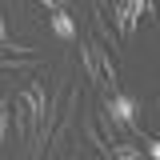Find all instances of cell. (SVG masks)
<instances>
[{
  "mask_svg": "<svg viewBox=\"0 0 160 160\" xmlns=\"http://www.w3.org/2000/svg\"><path fill=\"white\" fill-rule=\"evenodd\" d=\"M0 52H28L24 44H12V40H8V28H4V16H0Z\"/></svg>",
  "mask_w": 160,
  "mask_h": 160,
  "instance_id": "cell-5",
  "label": "cell"
},
{
  "mask_svg": "<svg viewBox=\"0 0 160 160\" xmlns=\"http://www.w3.org/2000/svg\"><path fill=\"white\" fill-rule=\"evenodd\" d=\"M104 112L112 116V124H116V128H124V132L140 136V124H136V104H132L128 96H120V92L104 96Z\"/></svg>",
  "mask_w": 160,
  "mask_h": 160,
  "instance_id": "cell-1",
  "label": "cell"
},
{
  "mask_svg": "<svg viewBox=\"0 0 160 160\" xmlns=\"http://www.w3.org/2000/svg\"><path fill=\"white\" fill-rule=\"evenodd\" d=\"M112 160H144V152H140L136 144H128V140L120 136L116 144H112Z\"/></svg>",
  "mask_w": 160,
  "mask_h": 160,
  "instance_id": "cell-4",
  "label": "cell"
},
{
  "mask_svg": "<svg viewBox=\"0 0 160 160\" xmlns=\"http://www.w3.org/2000/svg\"><path fill=\"white\" fill-rule=\"evenodd\" d=\"M40 4H48L52 12H56V8H64V0H40Z\"/></svg>",
  "mask_w": 160,
  "mask_h": 160,
  "instance_id": "cell-7",
  "label": "cell"
},
{
  "mask_svg": "<svg viewBox=\"0 0 160 160\" xmlns=\"http://www.w3.org/2000/svg\"><path fill=\"white\" fill-rule=\"evenodd\" d=\"M36 56H28V52H0V68L4 72H36Z\"/></svg>",
  "mask_w": 160,
  "mask_h": 160,
  "instance_id": "cell-2",
  "label": "cell"
},
{
  "mask_svg": "<svg viewBox=\"0 0 160 160\" xmlns=\"http://www.w3.org/2000/svg\"><path fill=\"white\" fill-rule=\"evenodd\" d=\"M8 112H12V104L0 100V144H4V136H8Z\"/></svg>",
  "mask_w": 160,
  "mask_h": 160,
  "instance_id": "cell-6",
  "label": "cell"
},
{
  "mask_svg": "<svg viewBox=\"0 0 160 160\" xmlns=\"http://www.w3.org/2000/svg\"><path fill=\"white\" fill-rule=\"evenodd\" d=\"M48 24H52V32H56L60 40H76V24H72V16H68L64 8H56V12L48 16Z\"/></svg>",
  "mask_w": 160,
  "mask_h": 160,
  "instance_id": "cell-3",
  "label": "cell"
}]
</instances>
